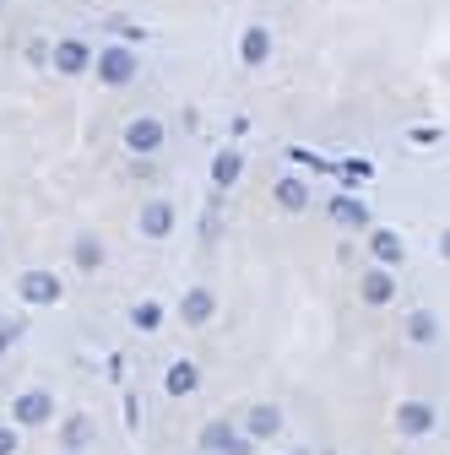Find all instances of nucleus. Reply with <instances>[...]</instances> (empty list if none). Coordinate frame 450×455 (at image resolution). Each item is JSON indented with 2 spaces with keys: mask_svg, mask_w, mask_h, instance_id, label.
Returning <instances> with one entry per match:
<instances>
[]
</instances>
